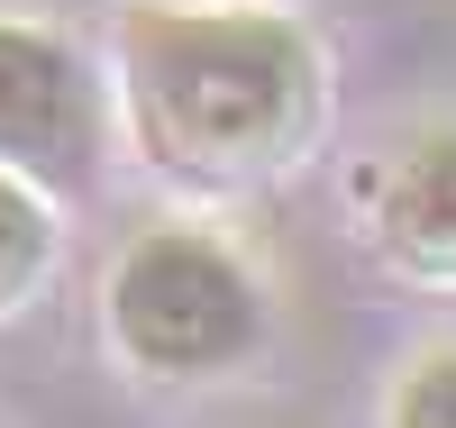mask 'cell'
I'll list each match as a JSON object with an SVG mask.
<instances>
[{
    "instance_id": "cell-2",
    "label": "cell",
    "mask_w": 456,
    "mask_h": 428,
    "mask_svg": "<svg viewBox=\"0 0 456 428\" xmlns=\"http://www.w3.org/2000/svg\"><path fill=\"white\" fill-rule=\"evenodd\" d=\"M101 328L146 383H219L265 346V283L219 228L156 219L110 264Z\"/></svg>"
},
{
    "instance_id": "cell-5",
    "label": "cell",
    "mask_w": 456,
    "mask_h": 428,
    "mask_svg": "<svg viewBox=\"0 0 456 428\" xmlns=\"http://www.w3.org/2000/svg\"><path fill=\"white\" fill-rule=\"evenodd\" d=\"M55 274V191L0 165V310H28Z\"/></svg>"
},
{
    "instance_id": "cell-3",
    "label": "cell",
    "mask_w": 456,
    "mask_h": 428,
    "mask_svg": "<svg viewBox=\"0 0 456 428\" xmlns=\"http://www.w3.org/2000/svg\"><path fill=\"white\" fill-rule=\"evenodd\" d=\"M101 137L110 101L83 46L46 19H0V165L46 191H83L101 174Z\"/></svg>"
},
{
    "instance_id": "cell-6",
    "label": "cell",
    "mask_w": 456,
    "mask_h": 428,
    "mask_svg": "<svg viewBox=\"0 0 456 428\" xmlns=\"http://www.w3.org/2000/svg\"><path fill=\"white\" fill-rule=\"evenodd\" d=\"M384 428H456V346L411 356L384 392Z\"/></svg>"
},
{
    "instance_id": "cell-4",
    "label": "cell",
    "mask_w": 456,
    "mask_h": 428,
    "mask_svg": "<svg viewBox=\"0 0 456 428\" xmlns=\"http://www.w3.org/2000/svg\"><path fill=\"white\" fill-rule=\"evenodd\" d=\"M365 228L374 255L411 283L456 292V119L411 128L365 182Z\"/></svg>"
},
{
    "instance_id": "cell-1",
    "label": "cell",
    "mask_w": 456,
    "mask_h": 428,
    "mask_svg": "<svg viewBox=\"0 0 456 428\" xmlns=\"http://www.w3.org/2000/svg\"><path fill=\"white\" fill-rule=\"evenodd\" d=\"M119 119L165 182L256 191L292 174L329 119V55L265 0H128L110 28Z\"/></svg>"
}]
</instances>
